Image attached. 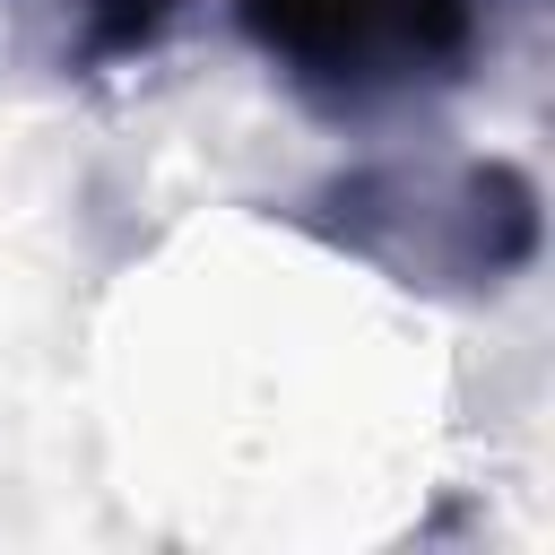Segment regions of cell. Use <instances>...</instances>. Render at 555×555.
Segmentation results:
<instances>
[{"mask_svg": "<svg viewBox=\"0 0 555 555\" xmlns=\"http://www.w3.org/2000/svg\"><path fill=\"white\" fill-rule=\"evenodd\" d=\"M286 225L330 243L338 260L434 295V304H486L512 295L546 251V199L538 173L512 156H373L338 165L312 191L286 199Z\"/></svg>", "mask_w": 555, "mask_h": 555, "instance_id": "obj_1", "label": "cell"}, {"mask_svg": "<svg viewBox=\"0 0 555 555\" xmlns=\"http://www.w3.org/2000/svg\"><path fill=\"white\" fill-rule=\"evenodd\" d=\"M234 26L321 121H399L486 61V0H234Z\"/></svg>", "mask_w": 555, "mask_h": 555, "instance_id": "obj_2", "label": "cell"}, {"mask_svg": "<svg viewBox=\"0 0 555 555\" xmlns=\"http://www.w3.org/2000/svg\"><path fill=\"white\" fill-rule=\"evenodd\" d=\"M9 9L61 78H113L165 52V35L191 17V0H9Z\"/></svg>", "mask_w": 555, "mask_h": 555, "instance_id": "obj_3", "label": "cell"}]
</instances>
